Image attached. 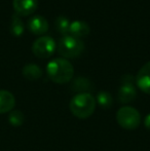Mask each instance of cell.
I'll use <instances>...</instances> for the list:
<instances>
[{
	"label": "cell",
	"instance_id": "cell-7",
	"mask_svg": "<svg viewBox=\"0 0 150 151\" xmlns=\"http://www.w3.org/2000/svg\"><path fill=\"white\" fill-rule=\"evenodd\" d=\"M135 82L143 93L150 95V61L144 64L138 71Z\"/></svg>",
	"mask_w": 150,
	"mask_h": 151
},
{
	"label": "cell",
	"instance_id": "cell-1",
	"mask_svg": "<svg viewBox=\"0 0 150 151\" xmlns=\"http://www.w3.org/2000/svg\"><path fill=\"white\" fill-rule=\"evenodd\" d=\"M46 72L50 79L55 83L64 84L69 82L74 76V68L67 59H54L46 66Z\"/></svg>",
	"mask_w": 150,
	"mask_h": 151
},
{
	"label": "cell",
	"instance_id": "cell-13",
	"mask_svg": "<svg viewBox=\"0 0 150 151\" xmlns=\"http://www.w3.org/2000/svg\"><path fill=\"white\" fill-rule=\"evenodd\" d=\"M23 75L29 80H37L42 76V70L36 64H27L23 68Z\"/></svg>",
	"mask_w": 150,
	"mask_h": 151
},
{
	"label": "cell",
	"instance_id": "cell-4",
	"mask_svg": "<svg viewBox=\"0 0 150 151\" xmlns=\"http://www.w3.org/2000/svg\"><path fill=\"white\" fill-rule=\"evenodd\" d=\"M116 121L124 129H136L141 123V114L136 108L124 106L116 112Z\"/></svg>",
	"mask_w": 150,
	"mask_h": 151
},
{
	"label": "cell",
	"instance_id": "cell-3",
	"mask_svg": "<svg viewBox=\"0 0 150 151\" xmlns=\"http://www.w3.org/2000/svg\"><path fill=\"white\" fill-rule=\"evenodd\" d=\"M57 47L59 54L64 57V59H73L79 57L83 52L84 43L80 38L66 35L59 40Z\"/></svg>",
	"mask_w": 150,
	"mask_h": 151
},
{
	"label": "cell",
	"instance_id": "cell-2",
	"mask_svg": "<svg viewBox=\"0 0 150 151\" xmlns=\"http://www.w3.org/2000/svg\"><path fill=\"white\" fill-rule=\"evenodd\" d=\"M96 103V99L92 93H77L71 99L69 108L75 117L86 119L94 114Z\"/></svg>",
	"mask_w": 150,
	"mask_h": 151
},
{
	"label": "cell",
	"instance_id": "cell-9",
	"mask_svg": "<svg viewBox=\"0 0 150 151\" xmlns=\"http://www.w3.org/2000/svg\"><path fill=\"white\" fill-rule=\"evenodd\" d=\"M48 22L45 18L41 16H34L29 20L28 28L33 34L42 35L48 31Z\"/></svg>",
	"mask_w": 150,
	"mask_h": 151
},
{
	"label": "cell",
	"instance_id": "cell-18",
	"mask_svg": "<svg viewBox=\"0 0 150 151\" xmlns=\"http://www.w3.org/2000/svg\"><path fill=\"white\" fill-rule=\"evenodd\" d=\"M144 127H146L147 129H149V131H150V113L147 114V115L145 116V118H144Z\"/></svg>",
	"mask_w": 150,
	"mask_h": 151
},
{
	"label": "cell",
	"instance_id": "cell-10",
	"mask_svg": "<svg viewBox=\"0 0 150 151\" xmlns=\"http://www.w3.org/2000/svg\"><path fill=\"white\" fill-rule=\"evenodd\" d=\"M16 105V98L10 91H0V114L10 112Z\"/></svg>",
	"mask_w": 150,
	"mask_h": 151
},
{
	"label": "cell",
	"instance_id": "cell-8",
	"mask_svg": "<svg viewBox=\"0 0 150 151\" xmlns=\"http://www.w3.org/2000/svg\"><path fill=\"white\" fill-rule=\"evenodd\" d=\"M12 6L17 14L29 16L37 9L38 0H14Z\"/></svg>",
	"mask_w": 150,
	"mask_h": 151
},
{
	"label": "cell",
	"instance_id": "cell-6",
	"mask_svg": "<svg viewBox=\"0 0 150 151\" xmlns=\"http://www.w3.org/2000/svg\"><path fill=\"white\" fill-rule=\"evenodd\" d=\"M56 42L50 36H41L33 42L32 52L40 59L50 58L56 50Z\"/></svg>",
	"mask_w": 150,
	"mask_h": 151
},
{
	"label": "cell",
	"instance_id": "cell-12",
	"mask_svg": "<svg viewBox=\"0 0 150 151\" xmlns=\"http://www.w3.org/2000/svg\"><path fill=\"white\" fill-rule=\"evenodd\" d=\"M94 88L93 83L84 77H77L76 79L73 80L72 84H71V90L75 93H90V91Z\"/></svg>",
	"mask_w": 150,
	"mask_h": 151
},
{
	"label": "cell",
	"instance_id": "cell-16",
	"mask_svg": "<svg viewBox=\"0 0 150 151\" xmlns=\"http://www.w3.org/2000/svg\"><path fill=\"white\" fill-rule=\"evenodd\" d=\"M96 102L102 108H104V109H108L109 107H111V106H112L113 99H112V96L110 95V93L103 91L98 93Z\"/></svg>",
	"mask_w": 150,
	"mask_h": 151
},
{
	"label": "cell",
	"instance_id": "cell-14",
	"mask_svg": "<svg viewBox=\"0 0 150 151\" xmlns=\"http://www.w3.org/2000/svg\"><path fill=\"white\" fill-rule=\"evenodd\" d=\"M24 24L19 14H14L11 18V24H10V33L16 37H20L24 33Z\"/></svg>",
	"mask_w": 150,
	"mask_h": 151
},
{
	"label": "cell",
	"instance_id": "cell-15",
	"mask_svg": "<svg viewBox=\"0 0 150 151\" xmlns=\"http://www.w3.org/2000/svg\"><path fill=\"white\" fill-rule=\"evenodd\" d=\"M70 20L64 16H60L57 18L56 22H55V26L58 32H60L62 35L66 36L69 35V28H70Z\"/></svg>",
	"mask_w": 150,
	"mask_h": 151
},
{
	"label": "cell",
	"instance_id": "cell-5",
	"mask_svg": "<svg viewBox=\"0 0 150 151\" xmlns=\"http://www.w3.org/2000/svg\"><path fill=\"white\" fill-rule=\"evenodd\" d=\"M121 86L118 90V100L121 104H128L133 102L137 97V91L135 88V77L130 74L123 75L120 79Z\"/></svg>",
	"mask_w": 150,
	"mask_h": 151
},
{
	"label": "cell",
	"instance_id": "cell-11",
	"mask_svg": "<svg viewBox=\"0 0 150 151\" xmlns=\"http://www.w3.org/2000/svg\"><path fill=\"white\" fill-rule=\"evenodd\" d=\"M90 28L88 24L84 21H74L71 22L70 28H69V35H72L74 37L81 38L88 35Z\"/></svg>",
	"mask_w": 150,
	"mask_h": 151
},
{
	"label": "cell",
	"instance_id": "cell-17",
	"mask_svg": "<svg viewBox=\"0 0 150 151\" xmlns=\"http://www.w3.org/2000/svg\"><path fill=\"white\" fill-rule=\"evenodd\" d=\"M25 116L20 110H14L8 116V121L12 127H21L24 123Z\"/></svg>",
	"mask_w": 150,
	"mask_h": 151
}]
</instances>
